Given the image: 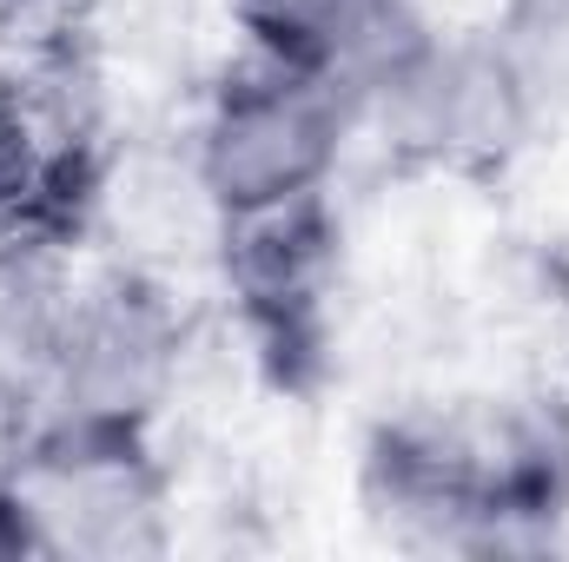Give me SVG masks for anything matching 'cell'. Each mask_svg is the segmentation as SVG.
Listing matches in <instances>:
<instances>
[{
    "instance_id": "cell-1",
    "label": "cell",
    "mask_w": 569,
    "mask_h": 562,
    "mask_svg": "<svg viewBox=\"0 0 569 562\" xmlns=\"http://www.w3.org/2000/svg\"><path fill=\"white\" fill-rule=\"evenodd\" d=\"M338 159V93L331 73L272 60L259 73H239L206 127L199 179L212 205L239 225L259 212H284L318 199L325 172Z\"/></svg>"
},
{
    "instance_id": "cell-2",
    "label": "cell",
    "mask_w": 569,
    "mask_h": 562,
    "mask_svg": "<svg viewBox=\"0 0 569 562\" xmlns=\"http://www.w3.org/2000/svg\"><path fill=\"white\" fill-rule=\"evenodd\" d=\"M272 60L338 73L385 27V0H232Z\"/></svg>"
},
{
    "instance_id": "cell-3",
    "label": "cell",
    "mask_w": 569,
    "mask_h": 562,
    "mask_svg": "<svg viewBox=\"0 0 569 562\" xmlns=\"http://www.w3.org/2000/svg\"><path fill=\"white\" fill-rule=\"evenodd\" d=\"M40 543V530H33V510H27V496H0V556H13V550H33Z\"/></svg>"
},
{
    "instance_id": "cell-4",
    "label": "cell",
    "mask_w": 569,
    "mask_h": 562,
    "mask_svg": "<svg viewBox=\"0 0 569 562\" xmlns=\"http://www.w3.org/2000/svg\"><path fill=\"white\" fill-rule=\"evenodd\" d=\"M20 199V172H13V145H7V133H0V212Z\"/></svg>"
},
{
    "instance_id": "cell-5",
    "label": "cell",
    "mask_w": 569,
    "mask_h": 562,
    "mask_svg": "<svg viewBox=\"0 0 569 562\" xmlns=\"http://www.w3.org/2000/svg\"><path fill=\"white\" fill-rule=\"evenodd\" d=\"M27 13H33V7H27V0H0V33H13V27H20V20H27Z\"/></svg>"
}]
</instances>
